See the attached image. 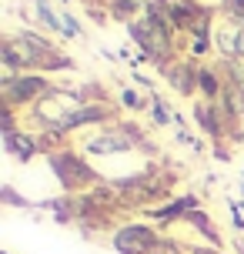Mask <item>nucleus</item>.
<instances>
[{
	"mask_svg": "<svg viewBox=\"0 0 244 254\" xmlns=\"http://www.w3.org/2000/svg\"><path fill=\"white\" fill-rule=\"evenodd\" d=\"M157 238L151 228H141V224H130V228H121L114 234V248L121 254H154L157 248Z\"/></svg>",
	"mask_w": 244,
	"mask_h": 254,
	"instance_id": "f257e3e1",
	"label": "nucleus"
},
{
	"mask_svg": "<svg viewBox=\"0 0 244 254\" xmlns=\"http://www.w3.org/2000/svg\"><path fill=\"white\" fill-rule=\"evenodd\" d=\"M40 90H44V80H40V77H20V80L7 77V80H3V94H7L10 104H24V101H30L34 94H40Z\"/></svg>",
	"mask_w": 244,
	"mask_h": 254,
	"instance_id": "f03ea898",
	"label": "nucleus"
},
{
	"mask_svg": "<svg viewBox=\"0 0 244 254\" xmlns=\"http://www.w3.org/2000/svg\"><path fill=\"white\" fill-rule=\"evenodd\" d=\"M51 167L57 171V178H61L64 188H77L84 178H90V174L77 164V161H74V157H51Z\"/></svg>",
	"mask_w": 244,
	"mask_h": 254,
	"instance_id": "7ed1b4c3",
	"label": "nucleus"
},
{
	"mask_svg": "<svg viewBox=\"0 0 244 254\" xmlns=\"http://www.w3.org/2000/svg\"><path fill=\"white\" fill-rule=\"evenodd\" d=\"M3 144H7V151L17 154L20 161H27V157L34 154V144H30L27 137H20V134H3Z\"/></svg>",
	"mask_w": 244,
	"mask_h": 254,
	"instance_id": "20e7f679",
	"label": "nucleus"
},
{
	"mask_svg": "<svg viewBox=\"0 0 244 254\" xmlns=\"http://www.w3.org/2000/svg\"><path fill=\"white\" fill-rule=\"evenodd\" d=\"M187 221H191L194 228H201V231H204V238H211L214 244L221 241V238H218V228H214V224L207 221V214H201V211H191V214H187Z\"/></svg>",
	"mask_w": 244,
	"mask_h": 254,
	"instance_id": "39448f33",
	"label": "nucleus"
},
{
	"mask_svg": "<svg viewBox=\"0 0 244 254\" xmlns=\"http://www.w3.org/2000/svg\"><path fill=\"white\" fill-rule=\"evenodd\" d=\"M201 87H204V94H218V77H211L204 70V74H201Z\"/></svg>",
	"mask_w": 244,
	"mask_h": 254,
	"instance_id": "423d86ee",
	"label": "nucleus"
},
{
	"mask_svg": "<svg viewBox=\"0 0 244 254\" xmlns=\"http://www.w3.org/2000/svg\"><path fill=\"white\" fill-rule=\"evenodd\" d=\"M154 254H181V251H178V244H171V241H161V244L154 248Z\"/></svg>",
	"mask_w": 244,
	"mask_h": 254,
	"instance_id": "0eeeda50",
	"label": "nucleus"
},
{
	"mask_svg": "<svg viewBox=\"0 0 244 254\" xmlns=\"http://www.w3.org/2000/svg\"><path fill=\"white\" fill-rule=\"evenodd\" d=\"M167 117H171V114H167V104H161V101H157V104H154V121H161V124H164Z\"/></svg>",
	"mask_w": 244,
	"mask_h": 254,
	"instance_id": "6e6552de",
	"label": "nucleus"
},
{
	"mask_svg": "<svg viewBox=\"0 0 244 254\" xmlns=\"http://www.w3.org/2000/svg\"><path fill=\"white\" fill-rule=\"evenodd\" d=\"M124 104H127V107H134V111H137V107H141V97H137V94H134V90H124Z\"/></svg>",
	"mask_w": 244,
	"mask_h": 254,
	"instance_id": "1a4fd4ad",
	"label": "nucleus"
},
{
	"mask_svg": "<svg viewBox=\"0 0 244 254\" xmlns=\"http://www.w3.org/2000/svg\"><path fill=\"white\" fill-rule=\"evenodd\" d=\"M194 254H218V251H211V248H197Z\"/></svg>",
	"mask_w": 244,
	"mask_h": 254,
	"instance_id": "9d476101",
	"label": "nucleus"
}]
</instances>
